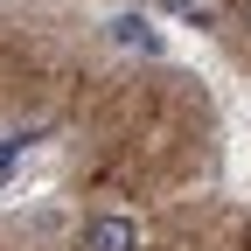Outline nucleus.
<instances>
[{
    "mask_svg": "<svg viewBox=\"0 0 251 251\" xmlns=\"http://www.w3.org/2000/svg\"><path fill=\"white\" fill-rule=\"evenodd\" d=\"M161 7H168V14H202L209 0H161Z\"/></svg>",
    "mask_w": 251,
    "mask_h": 251,
    "instance_id": "obj_2",
    "label": "nucleus"
},
{
    "mask_svg": "<svg viewBox=\"0 0 251 251\" xmlns=\"http://www.w3.org/2000/svg\"><path fill=\"white\" fill-rule=\"evenodd\" d=\"M230 21L244 28V35H251V0H230Z\"/></svg>",
    "mask_w": 251,
    "mask_h": 251,
    "instance_id": "obj_3",
    "label": "nucleus"
},
{
    "mask_svg": "<svg viewBox=\"0 0 251 251\" xmlns=\"http://www.w3.org/2000/svg\"><path fill=\"white\" fill-rule=\"evenodd\" d=\"M77 251H147V230H140V216L105 209V216H91V224H84Z\"/></svg>",
    "mask_w": 251,
    "mask_h": 251,
    "instance_id": "obj_1",
    "label": "nucleus"
}]
</instances>
